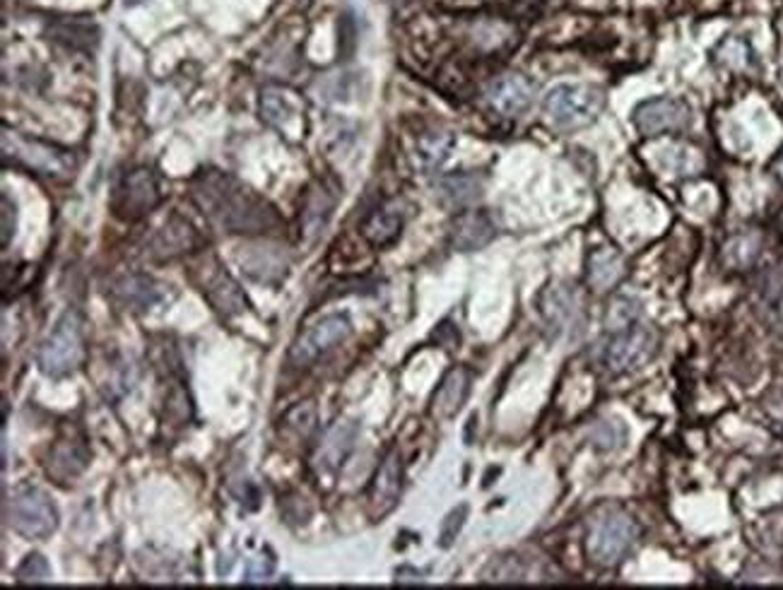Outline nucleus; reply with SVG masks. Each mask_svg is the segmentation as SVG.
Returning <instances> with one entry per match:
<instances>
[{"mask_svg": "<svg viewBox=\"0 0 783 590\" xmlns=\"http://www.w3.org/2000/svg\"><path fill=\"white\" fill-rule=\"evenodd\" d=\"M3 159L8 165L13 161L15 167L49 179H70L78 167L73 153H68V149L34 141V137L20 135L10 129H3Z\"/></svg>", "mask_w": 783, "mask_h": 590, "instance_id": "7ed1b4c3", "label": "nucleus"}, {"mask_svg": "<svg viewBox=\"0 0 783 590\" xmlns=\"http://www.w3.org/2000/svg\"><path fill=\"white\" fill-rule=\"evenodd\" d=\"M165 285H159L155 277L143 275V273H128L121 275L119 280L111 285V299L116 304L126 311H135V314H143L152 306H157L162 299H165Z\"/></svg>", "mask_w": 783, "mask_h": 590, "instance_id": "4468645a", "label": "nucleus"}, {"mask_svg": "<svg viewBox=\"0 0 783 590\" xmlns=\"http://www.w3.org/2000/svg\"><path fill=\"white\" fill-rule=\"evenodd\" d=\"M632 119L641 135H661L687 129L689 121H692V109L683 99L659 97L641 101Z\"/></svg>", "mask_w": 783, "mask_h": 590, "instance_id": "f8f14e48", "label": "nucleus"}, {"mask_svg": "<svg viewBox=\"0 0 783 590\" xmlns=\"http://www.w3.org/2000/svg\"><path fill=\"white\" fill-rule=\"evenodd\" d=\"M90 466V446L85 434L75 424H66L58 432L56 442L46 458V472L58 484H70L78 480Z\"/></svg>", "mask_w": 783, "mask_h": 590, "instance_id": "9d476101", "label": "nucleus"}, {"mask_svg": "<svg viewBox=\"0 0 783 590\" xmlns=\"http://www.w3.org/2000/svg\"><path fill=\"white\" fill-rule=\"evenodd\" d=\"M639 318H641V311H639V304L634 302V299L619 297L613 302L610 311H607V330L610 333L625 330L629 326H634V323H639Z\"/></svg>", "mask_w": 783, "mask_h": 590, "instance_id": "c85d7f7f", "label": "nucleus"}, {"mask_svg": "<svg viewBox=\"0 0 783 590\" xmlns=\"http://www.w3.org/2000/svg\"><path fill=\"white\" fill-rule=\"evenodd\" d=\"M15 229V205L10 203L8 195H3V244H8Z\"/></svg>", "mask_w": 783, "mask_h": 590, "instance_id": "c9c22d12", "label": "nucleus"}, {"mask_svg": "<svg viewBox=\"0 0 783 590\" xmlns=\"http://www.w3.org/2000/svg\"><path fill=\"white\" fill-rule=\"evenodd\" d=\"M485 97L489 107H493L497 113L513 119V116L529 111L535 97V87L531 80H525L523 75H507L495 80Z\"/></svg>", "mask_w": 783, "mask_h": 590, "instance_id": "dca6fc26", "label": "nucleus"}, {"mask_svg": "<svg viewBox=\"0 0 783 590\" xmlns=\"http://www.w3.org/2000/svg\"><path fill=\"white\" fill-rule=\"evenodd\" d=\"M195 282L201 287L203 297L210 302L220 316L232 318L239 316L244 311L249 309L247 297H244L241 287L237 285V280L222 268V263L217 258H207L195 268Z\"/></svg>", "mask_w": 783, "mask_h": 590, "instance_id": "1a4fd4ad", "label": "nucleus"}, {"mask_svg": "<svg viewBox=\"0 0 783 590\" xmlns=\"http://www.w3.org/2000/svg\"><path fill=\"white\" fill-rule=\"evenodd\" d=\"M292 104H289V95L285 89L280 87H265L261 92V116L263 119L275 125V129H283L292 121Z\"/></svg>", "mask_w": 783, "mask_h": 590, "instance_id": "cd10ccee", "label": "nucleus"}, {"mask_svg": "<svg viewBox=\"0 0 783 590\" xmlns=\"http://www.w3.org/2000/svg\"><path fill=\"white\" fill-rule=\"evenodd\" d=\"M15 578L17 583H46L51 581V566L41 554H29V557H25V562L17 566Z\"/></svg>", "mask_w": 783, "mask_h": 590, "instance_id": "7c9ffc66", "label": "nucleus"}, {"mask_svg": "<svg viewBox=\"0 0 783 590\" xmlns=\"http://www.w3.org/2000/svg\"><path fill=\"white\" fill-rule=\"evenodd\" d=\"M543 314L547 318V323L557 330V333H581L583 326V309L579 297L574 292H569L565 287H557L553 292L545 294L543 302Z\"/></svg>", "mask_w": 783, "mask_h": 590, "instance_id": "aec40b11", "label": "nucleus"}, {"mask_svg": "<svg viewBox=\"0 0 783 590\" xmlns=\"http://www.w3.org/2000/svg\"><path fill=\"white\" fill-rule=\"evenodd\" d=\"M471 384L473 376L467 369H451V372L441 378L435 398H431V412H435L437 418H453V414L463 408L467 396H471Z\"/></svg>", "mask_w": 783, "mask_h": 590, "instance_id": "412c9836", "label": "nucleus"}, {"mask_svg": "<svg viewBox=\"0 0 783 590\" xmlns=\"http://www.w3.org/2000/svg\"><path fill=\"white\" fill-rule=\"evenodd\" d=\"M637 538L639 526L632 516H627L625 511H607L591 523L586 535V552L593 564L610 569V566H617L627 557Z\"/></svg>", "mask_w": 783, "mask_h": 590, "instance_id": "20e7f679", "label": "nucleus"}, {"mask_svg": "<svg viewBox=\"0 0 783 590\" xmlns=\"http://www.w3.org/2000/svg\"><path fill=\"white\" fill-rule=\"evenodd\" d=\"M625 436H627V432H625L622 422H615V420L595 422L591 430V442L595 448H601V450H610V448L619 446L625 442Z\"/></svg>", "mask_w": 783, "mask_h": 590, "instance_id": "c756f323", "label": "nucleus"}, {"mask_svg": "<svg viewBox=\"0 0 783 590\" xmlns=\"http://www.w3.org/2000/svg\"><path fill=\"white\" fill-rule=\"evenodd\" d=\"M439 198L449 205H467L481 198L483 193V181L471 173H455V177H447L439 181Z\"/></svg>", "mask_w": 783, "mask_h": 590, "instance_id": "393cba45", "label": "nucleus"}, {"mask_svg": "<svg viewBox=\"0 0 783 590\" xmlns=\"http://www.w3.org/2000/svg\"><path fill=\"white\" fill-rule=\"evenodd\" d=\"M659 347V335L653 328L634 323L625 330L610 333V340L603 347V364L615 374H627L644 366Z\"/></svg>", "mask_w": 783, "mask_h": 590, "instance_id": "0eeeda50", "label": "nucleus"}, {"mask_svg": "<svg viewBox=\"0 0 783 590\" xmlns=\"http://www.w3.org/2000/svg\"><path fill=\"white\" fill-rule=\"evenodd\" d=\"M239 263L244 273H247L251 280L273 285L280 282L287 273V256L283 249L275 244H261V246H247L239 253Z\"/></svg>", "mask_w": 783, "mask_h": 590, "instance_id": "f3484780", "label": "nucleus"}, {"mask_svg": "<svg viewBox=\"0 0 783 590\" xmlns=\"http://www.w3.org/2000/svg\"><path fill=\"white\" fill-rule=\"evenodd\" d=\"M335 201L337 195L325 186V183H317V186L307 193V198H304L301 205V234L309 241L317 239L325 229V225H329Z\"/></svg>", "mask_w": 783, "mask_h": 590, "instance_id": "4be33fe9", "label": "nucleus"}, {"mask_svg": "<svg viewBox=\"0 0 783 590\" xmlns=\"http://www.w3.org/2000/svg\"><path fill=\"white\" fill-rule=\"evenodd\" d=\"M762 297H764V302H767L771 314H774V318L783 323V270L781 268L771 273L764 280Z\"/></svg>", "mask_w": 783, "mask_h": 590, "instance_id": "2f4dec72", "label": "nucleus"}, {"mask_svg": "<svg viewBox=\"0 0 783 590\" xmlns=\"http://www.w3.org/2000/svg\"><path fill=\"white\" fill-rule=\"evenodd\" d=\"M359 436V426L355 422H335L329 432L323 434L321 444L313 450L311 466L319 475H331L337 468L343 466L347 460V456L353 454V448L357 444Z\"/></svg>", "mask_w": 783, "mask_h": 590, "instance_id": "ddd939ff", "label": "nucleus"}, {"mask_svg": "<svg viewBox=\"0 0 783 590\" xmlns=\"http://www.w3.org/2000/svg\"><path fill=\"white\" fill-rule=\"evenodd\" d=\"M203 244V239L198 237V231L191 227V222L174 215L165 227L155 231V237L150 239L147 251L152 258L157 261H171L179 258L183 253H191Z\"/></svg>", "mask_w": 783, "mask_h": 590, "instance_id": "2eb2a0df", "label": "nucleus"}, {"mask_svg": "<svg viewBox=\"0 0 783 590\" xmlns=\"http://www.w3.org/2000/svg\"><path fill=\"white\" fill-rule=\"evenodd\" d=\"M349 333H353V326H349L347 316H325L319 323H313L311 328L304 330L295 340L289 350V362L295 366H309L325 352H331L335 345L345 342Z\"/></svg>", "mask_w": 783, "mask_h": 590, "instance_id": "9b49d317", "label": "nucleus"}, {"mask_svg": "<svg viewBox=\"0 0 783 590\" xmlns=\"http://www.w3.org/2000/svg\"><path fill=\"white\" fill-rule=\"evenodd\" d=\"M273 576V562L271 559H251L247 569V583H261Z\"/></svg>", "mask_w": 783, "mask_h": 590, "instance_id": "f704fd0d", "label": "nucleus"}, {"mask_svg": "<svg viewBox=\"0 0 783 590\" xmlns=\"http://www.w3.org/2000/svg\"><path fill=\"white\" fill-rule=\"evenodd\" d=\"M51 37L61 44L73 46V49H95L99 32L92 22H83V20H63L58 22L54 27Z\"/></svg>", "mask_w": 783, "mask_h": 590, "instance_id": "a878e982", "label": "nucleus"}, {"mask_svg": "<svg viewBox=\"0 0 783 590\" xmlns=\"http://www.w3.org/2000/svg\"><path fill=\"white\" fill-rule=\"evenodd\" d=\"M191 191L203 215L227 234H268L283 227L275 207L229 173H198Z\"/></svg>", "mask_w": 783, "mask_h": 590, "instance_id": "f257e3e1", "label": "nucleus"}, {"mask_svg": "<svg viewBox=\"0 0 783 590\" xmlns=\"http://www.w3.org/2000/svg\"><path fill=\"white\" fill-rule=\"evenodd\" d=\"M605 107L601 89L591 85H557L545 97V113L553 125L565 131L591 125Z\"/></svg>", "mask_w": 783, "mask_h": 590, "instance_id": "39448f33", "label": "nucleus"}, {"mask_svg": "<svg viewBox=\"0 0 783 590\" xmlns=\"http://www.w3.org/2000/svg\"><path fill=\"white\" fill-rule=\"evenodd\" d=\"M313 420H317V418H313L311 402H304V405H299V408H295L287 414L285 422H287L289 430H295L301 436H309L311 430H313Z\"/></svg>", "mask_w": 783, "mask_h": 590, "instance_id": "72a5a7b5", "label": "nucleus"}, {"mask_svg": "<svg viewBox=\"0 0 783 590\" xmlns=\"http://www.w3.org/2000/svg\"><path fill=\"white\" fill-rule=\"evenodd\" d=\"M497 237L495 219L483 210L463 213L451 225V246L455 251H477Z\"/></svg>", "mask_w": 783, "mask_h": 590, "instance_id": "6ab92c4d", "label": "nucleus"}, {"mask_svg": "<svg viewBox=\"0 0 783 590\" xmlns=\"http://www.w3.org/2000/svg\"><path fill=\"white\" fill-rule=\"evenodd\" d=\"M591 285L595 289H610L625 277V261L613 249H598L591 256Z\"/></svg>", "mask_w": 783, "mask_h": 590, "instance_id": "b1692460", "label": "nucleus"}, {"mask_svg": "<svg viewBox=\"0 0 783 590\" xmlns=\"http://www.w3.org/2000/svg\"><path fill=\"white\" fill-rule=\"evenodd\" d=\"M465 516H467V506L465 504L459 506V508H453V511L447 516V520L441 523V533H439V545L441 547H451L453 545V540L459 538L461 528L465 523Z\"/></svg>", "mask_w": 783, "mask_h": 590, "instance_id": "473e14b6", "label": "nucleus"}, {"mask_svg": "<svg viewBox=\"0 0 783 590\" xmlns=\"http://www.w3.org/2000/svg\"><path fill=\"white\" fill-rule=\"evenodd\" d=\"M401 490H403V462H401V456L393 450V454L383 458V462L379 466L377 475H373V482H371L369 502H371L373 514L377 516L389 514L391 508L399 504Z\"/></svg>", "mask_w": 783, "mask_h": 590, "instance_id": "a211bd4d", "label": "nucleus"}, {"mask_svg": "<svg viewBox=\"0 0 783 590\" xmlns=\"http://www.w3.org/2000/svg\"><path fill=\"white\" fill-rule=\"evenodd\" d=\"M159 183L155 171L147 167H135L126 171L119 186L114 191V213L128 222L145 217L159 205Z\"/></svg>", "mask_w": 783, "mask_h": 590, "instance_id": "6e6552de", "label": "nucleus"}, {"mask_svg": "<svg viewBox=\"0 0 783 590\" xmlns=\"http://www.w3.org/2000/svg\"><path fill=\"white\" fill-rule=\"evenodd\" d=\"M403 229V215L393 207H381V210H373L367 219H365V237L371 241V246L377 249H385L391 246L395 239L401 237Z\"/></svg>", "mask_w": 783, "mask_h": 590, "instance_id": "5701e85b", "label": "nucleus"}, {"mask_svg": "<svg viewBox=\"0 0 783 590\" xmlns=\"http://www.w3.org/2000/svg\"><path fill=\"white\" fill-rule=\"evenodd\" d=\"M5 523L22 538L44 540L58 528V511L49 494L25 487L5 502Z\"/></svg>", "mask_w": 783, "mask_h": 590, "instance_id": "423d86ee", "label": "nucleus"}, {"mask_svg": "<svg viewBox=\"0 0 783 590\" xmlns=\"http://www.w3.org/2000/svg\"><path fill=\"white\" fill-rule=\"evenodd\" d=\"M85 360V318L78 309H68L39 347V366L46 376L73 374Z\"/></svg>", "mask_w": 783, "mask_h": 590, "instance_id": "f03ea898", "label": "nucleus"}, {"mask_svg": "<svg viewBox=\"0 0 783 590\" xmlns=\"http://www.w3.org/2000/svg\"><path fill=\"white\" fill-rule=\"evenodd\" d=\"M453 147V137L451 133H443V131H431V133H425L423 137H419L417 143V159L419 165H423L425 169H439L443 161L449 159V153Z\"/></svg>", "mask_w": 783, "mask_h": 590, "instance_id": "bb28decb", "label": "nucleus"}]
</instances>
